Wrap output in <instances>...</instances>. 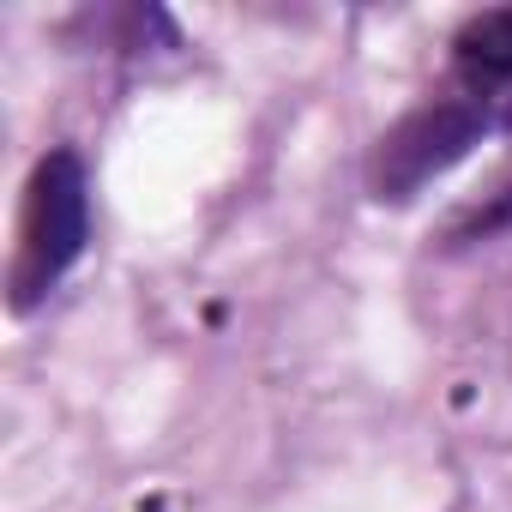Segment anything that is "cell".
I'll return each mask as SVG.
<instances>
[{
    "label": "cell",
    "mask_w": 512,
    "mask_h": 512,
    "mask_svg": "<svg viewBox=\"0 0 512 512\" xmlns=\"http://www.w3.org/2000/svg\"><path fill=\"white\" fill-rule=\"evenodd\" d=\"M506 127H512V109H506Z\"/></svg>",
    "instance_id": "obj_5"
},
{
    "label": "cell",
    "mask_w": 512,
    "mask_h": 512,
    "mask_svg": "<svg viewBox=\"0 0 512 512\" xmlns=\"http://www.w3.org/2000/svg\"><path fill=\"white\" fill-rule=\"evenodd\" d=\"M452 73L470 97L512 85V7H488L464 19V31L452 37Z\"/></svg>",
    "instance_id": "obj_3"
},
{
    "label": "cell",
    "mask_w": 512,
    "mask_h": 512,
    "mask_svg": "<svg viewBox=\"0 0 512 512\" xmlns=\"http://www.w3.org/2000/svg\"><path fill=\"white\" fill-rule=\"evenodd\" d=\"M488 133V109L470 103V97H440V103H422L410 109L398 127L380 133L374 145V163H368V187L380 205H404L416 199L428 181H440L452 163H464Z\"/></svg>",
    "instance_id": "obj_2"
},
{
    "label": "cell",
    "mask_w": 512,
    "mask_h": 512,
    "mask_svg": "<svg viewBox=\"0 0 512 512\" xmlns=\"http://www.w3.org/2000/svg\"><path fill=\"white\" fill-rule=\"evenodd\" d=\"M91 241V175L79 151H49L31 169L25 211H19V253H13V314H31Z\"/></svg>",
    "instance_id": "obj_1"
},
{
    "label": "cell",
    "mask_w": 512,
    "mask_h": 512,
    "mask_svg": "<svg viewBox=\"0 0 512 512\" xmlns=\"http://www.w3.org/2000/svg\"><path fill=\"white\" fill-rule=\"evenodd\" d=\"M512 229V169L476 199V205H464L452 223H446V247H482V241H494V235H506Z\"/></svg>",
    "instance_id": "obj_4"
}]
</instances>
